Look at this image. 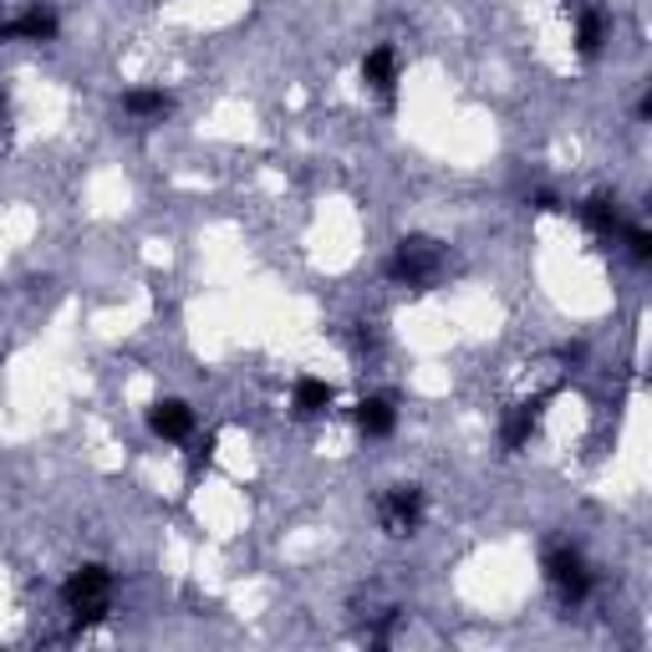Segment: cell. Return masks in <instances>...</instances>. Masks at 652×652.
Returning a JSON list of instances; mask_svg holds the SVG:
<instances>
[{"instance_id":"obj_4","label":"cell","mask_w":652,"mask_h":652,"mask_svg":"<svg viewBox=\"0 0 652 652\" xmlns=\"http://www.w3.org/2000/svg\"><path fill=\"white\" fill-rule=\"evenodd\" d=\"M377 515H383L387 535H414L418 520H423V489L418 485H393L377 500Z\"/></svg>"},{"instance_id":"obj_14","label":"cell","mask_w":652,"mask_h":652,"mask_svg":"<svg viewBox=\"0 0 652 652\" xmlns=\"http://www.w3.org/2000/svg\"><path fill=\"white\" fill-rule=\"evenodd\" d=\"M622 235H627V251L638 255V260H648V255H652V235H648V230H642V224H627Z\"/></svg>"},{"instance_id":"obj_13","label":"cell","mask_w":652,"mask_h":652,"mask_svg":"<svg viewBox=\"0 0 652 652\" xmlns=\"http://www.w3.org/2000/svg\"><path fill=\"white\" fill-rule=\"evenodd\" d=\"M602 36H607V15L581 11V26H577V51L581 57H596V51H602Z\"/></svg>"},{"instance_id":"obj_8","label":"cell","mask_w":652,"mask_h":652,"mask_svg":"<svg viewBox=\"0 0 652 652\" xmlns=\"http://www.w3.org/2000/svg\"><path fill=\"white\" fill-rule=\"evenodd\" d=\"M291 408H296V418H316L331 408V387L322 383V377H301L296 393H291Z\"/></svg>"},{"instance_id":"obj_1","label":"cell","mask_w":652,"mask_h":652,"mask_svg":"<svg viewBox=\"0 0 652 652\" xmlns=\"http://www.w3.org/2000/svg\"><path fill=\"white\" fill-rule=\"evenodd\" d=\"M61 602L72 612L82 627L103 622L107 607H113V577H107V566H77L67 586H61Z\"/></svg>"},{"instance_id":"obj_10","label":"cell","mask_w":652,"mask_h":652,"mask_svg":"<svg viewBox=\"0 0 652 652\" xmlns=\"http://www.w3.org/2000/svg\"><path fill=\"white\" fill-rule=\"evenodd\" d=\"M5 36H21V42H51V36H57V15L26 11L21 21H11V26H5Z\"/></svg>"},{"instance_id":"obj_3","label":"cell","mask_w":652,"mask_h":652,"mask_svg":"<svg viewBox=\"0 0 652 652\" xmlns=\"http://www.w3.org/2000/svg\"><path fill=\"white\" fill-rule=\"evenodd\" d=\"M546 581H550V592L561 596V607H581L586 592H592V571H586V561H581L577 550H550Z\"/></svg>"},{"instance_id":"obj_12","label":"cell","mask_w":652,"mask_h":652,"mask_svg":"<svg viewBox=\"0 0 652 652\" xmlns=\"http://www.w3.org/2000/svg\"><path fill=\"white\" fill-rule=\"evenodd\" d=\"M586 224H592L596 235H612V230H622L617 199H612V194H596V199H586Z\"/></svg>"},{"instance_id":"obj_9","label":"cell","mask_w":652,"mask_h":652,"mask_svg":"<svg viewBox=\"0 0 652 652\" xmlns=\"http://www.w3.org/2000/svg\"><path fill=\"white\" fill-rule=\"evenodd\" d=\"M168 92H153V88H138V92H128L123 97V113L128 118H168Z\"/></svg>"},{"instance_id":"obj_5","label":"cell","mask_w":652,"mask_h":652,"mask_svg":"<svg viewBox=\"0 0 652 652\" xmlns=\"http://www.w3.org/2000/svg\"><path fill=\"white\" fill-rule=\"evenodd\" d=\"M149 429L159 433V439H168V444H184L194 433V408L189 403H178V398H163L149 408Z\"/></svg>"},{"instance_id":"obj_11","label":"cell","mask_w":652,"mask_h":652,"mask_svg":"<svg viewBox=\"0 0 652 652\" xmlns=\"http://www.w3.org/2000/svg\"><path fill=\"white\" fill-rule=\"evenodd\" d=\"M535 423H540V414H535V408H515V414L504 418V429H500L504 449H525V444H531Z\"/></svg>"},{"instance_id":"obj_16","label":"cell","mask_w":652,"mask_h":652,"mask_svg":"<svg viewBox=\"0 0 652 652\" xmlns=\"http://www.w3.org/2000/svg\"><path fill=\"white\" fill-rule=\"evenodd\" d=\"M0 42H5V26H0Z\"/></svg>"},{"instance_id":"obj_7","label":"cell","mask_w":652,"mask_h":652,"mask_svg":"<svg viewBox=\"0 0 652 652\" xmlns=\"http://www.w3.org/2000/svg\"><path fill=\"white\" fill-rule=\"evenodd\" d=\"M393 423H398V418H393V403L387 398H362L357 403V429L368 433V439H387Z\"/></svg>"},{"instance_id":"obj_2","label":"cell","mask_w":652,"mask_h":652,"mask_svg":"<svg viewBox=\"0 0 652 652\" xmlns=\"http://www.w3.org/2000/svg\"><path fill=\"white\" fill-rule=\"evenodd\" d=\"M439 270H444V245L429 235H403L393 260H387V276L398 286H418V291L439 281Z\"/></svg>"},{"instance_id":"obj_6","label":"cell","mask_w":652,"mask_h":652,"mask_svg":"<svg viewBox=\"0 0 652 652\" xmlns=\"http://www.w3.org/2000/svg\"><path fill=\"white\" fill-rule=\"evenodd\" d=\"M362 82L393 97V82H398V57H393V46H377V51L362 57Z\"/></svg>"},{"instance_id":"obj_15","label":"cell","mask_w":652,"mask_h":652,"mask_svg":"<svg viewBox=\"0 0 652 652\" xmlns=\"http://www.w3.org/2000/svg\"><path fill=\"white\" fill-rule=\"evenodd\" d=\"M5 113H11V103H5V92H0V123H5Z\"/></svg>"}]
</instances>
